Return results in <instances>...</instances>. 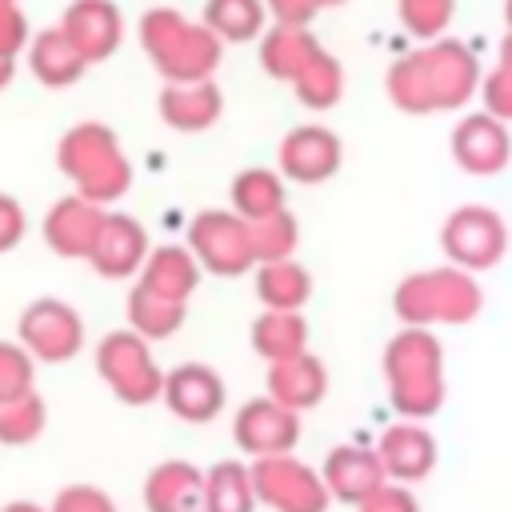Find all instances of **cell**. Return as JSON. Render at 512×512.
<instances>
[{"mask_svg":"<svg viewBox=\"0 0 512 512\" xmlns=\"http://www.w3.org/2000/svg\"><path fill=\"white\" fill-rule=\"evenodd\" d=\"M480 64L464 40L436 36L400 56L388 72V92L400 108H452L476 88Z\"/></svg>","mask_w":512,"mask_h":512,"instance_id":"1","label":"cell"},{"mask_svg":"<svg viewBox=\"0 0 512 512\" xmlns=\"http://www.w3.org/2000/svg\"><path fill=\"white\" fill-rule=\"evenodd\" d=\"M136 32H140V48L148 52V60L168 84L208 80L224 52V40L204 20H192L180 8H164V4L148 8Z\"/></svg>","mask_w":512,"mask_h":512,"instance_id":"2","label":"cell"},{"mask_svg":"<svg viewBox=\"0 0 512 512\" xmlns=\"http://www.w3.org/2000/svg\"><path fill=\"white\" fill-rule=\"evenodd\" d=\"M60 32L72 40V48L96 64L108 60L124 40V12L116 0H72L60 16Z\"/></svg>","mask_w":512,"mask_h":512,"instance_id":"3","label":"cell"},{"mask_svg":"<svg viewBox=\"0 0 512 512\" xmlns=\"http://www.w3.org/2000/svg\"><path fill=\"white\" fill-rule=\"evenodd\" d=\"M64 164L84 180L88 192L96 196H108L124 184V168H120V156H116V144L104 128L96 124H84L80 132H72V140L64 144Z\"/></svg>","mask_w":512,"mask_h":512,"instance_id":"4","label":"cell"},{"mask_svg":"<svg viewBox=\"0 0 512 512\" xmlns=\"http://www.w3.org/2000/svg\"><path fill=\"white\" fill-rule=\"evenodd\" d=\"M24 48H28V68L48 88H64V84L80 80L84 68H88V60L72 48V40L60 32V24L56 28H40L36 36H28Z\"/></svg>","mask_w":512,"mask_h":512,"instance_id":"5","label":"cell"},{"mask_svg":"<svg viewBox=\"0 0 512 512\" xmlns=\"http://www.w3.org/2000/svg\"><path fill=\"white\" fill-rule=\"evenodd\" d=\"M448 252L460 260V264H492L500 256V220L484 208H468V212H456L452 224H448Z\"/></svg>","mask_w":512,"mask_h":512,"instance_id":"6","label":"cell"},{"mask_svg":"<svg viewBox=\"0 0 512 512\" xmlns=\"http://www.w3.org/2000/svg\"><path fill=\"white\" fill-rule=\"evenodd\" d=\"M320 48V40L312 36L308 24H284V20H272V28L260 32V64L280 76V80H292L296 68Z\"/></svg>","mask_w":512,"mask_h":512,"instance_id":"7","label":"cell"},{"mask_svg":"<svg viewBox=\"0 0 512 512\" xmlns=\"http://www.w3.org/2000/svg\"><path fill=\"white\" fill-rule=\"evenodd\" d=\"M456 156L472 172H496L508 160V132L492 116H468L456 128Z\"/></svg>","mask_w":512,"mask_h":512,"instance_id":"8","label":"cell"},{"mask_svg":"<svg viewBox=\"0 0 512 512\" xmlns=\"http://www.w3.org/2000/svg\"><path fill=\"white\" fill-rule=\"evenodd\" d=\"M200 20L224 40V44H248L260 40L268 28V4L264 0H204Z\"/></svg>","mask_w":512,"mask_h":512,"instance_id":"9","label":"cell"},{"mask_svg":"<svg viewBox=\"0 0 512 512\" xmlns=\"http://www.w3.org/2000/svg\"><path fill=\"white\" fill-rule=\"evenodd\" d=\"M340 164V144L328 128H296L284 140V168L300 180H320Z\"/></svg>","mask_w":512,"mask_h":512,"instance_id":"10","label":"cell"},{"mask_svg":"<svg viewBox=\"0 0 512 512\" xmlns=\"http://www.w3.org/2000/svg\"><path fill=\"white\" fill-rule=\"evenodd\" d=\"M160 104L176 128H204L220 112V92L212 80H184V84H168Z\"/></svg>","mask_w":512,"mask_h":512,"instance_id":"11","label":"cell"},{"mask_svg":"<svg viewBox=\"0 0 512 512\" xmlns=\"http://www.w3.org/2000/svg\"><path fill=\"white\" fill-rule=\"evenodd\" d=\"M24 332H28V340L36 344V352H40V356H52V360L68 356V352L76 348V336H80L72 312L60 308V304H36V308L28 312V320H24Z\"/></svg>","mask_w":512,"mask_h":512,"instance_id":"12","label":"cell"},{"mask_svg":"<svg viewBox=\"0 0 512 512\" xmlns=\"http://www.w3.org/2000/svg\"><path fill=\"white\" fill-rule=\"evenodd\" d=\"M168 396H172V408L184 412L188 420H204L220 408L224 392H220V380L204 368H180L172 380H168Z\"/></svg>","mask_w":512,"mask_h":512,"instance_id":"13","label":"cell"},{"mask_svg":"<svg viewBox=\"0 0 512 512\" xmlns=\"http://www.w3.org/2000/svg\"><path fill=\"white\" fill-rule=\"evenodd\" d=\"M200 244L216 268H244V260L252 256V236L244 232V224H236L228 216H204Z\"/></svg>","mask_w":512,"mask_h":512,"instance_id":"14","label":"cell"},{"mask_svg":"<svg viewBox=\"0 0 512 512\" xmlns=\"http://www.w3.org/2000/svg\"><path fill=\"white\" fill-rule=\"evenodd\" d=\"M292 84H296V92H300L304 104H312V108H328V104L340 100V84H344L340 60L328 56L324 48H316V52L296 68Z\"/></svg>","mask_w":512,"mask_h":512,"instance_id":"15","label":"cell"},{"mask_svg":"<svg viewBox=\"0 0 512 512\" xmlns=\"http://www.w3.org/2000/svg\"><path fill=\"white\" fill-rule=\"evenodd\" d=\"M400 28L416 40H436L448 32L456 16V0H396Z\"/></svg>","mask_w":512,"mask_h":512,"instance_id":"16","label":"cell"},{"mask_svg":"<svg viewBox=\"0 0 512 512\" xmlns=\"http://www.w3.org/2000/svg\"><path fill=\"white\" fill-rule=\"evenodd\" d=\"M96 256H100V264H104V268H112V272L132 268V260L140 256V232H136V224H132V220L100 224Z\"/></svg>","mask_w":512,"mask_h":512,"instance_id":"17","label":"cell"},{"mask_svg":"<svg viewBox=\"0 0 512 512\" xmlns=\"http://www.w3.org/2000/svg\"><path fill=\"white\" fill-rule=\"evenodd\" d=\"M468 284H452V280H416L408 288V312L412 316H428V312H444V316H460L464 312V296Z\"/></svg>","mask_w":512,"mask_h":512,"instance_id":"18","label":"cell"},{"mask_svg":"<svg viewBox=\"0 0 512 512\" xmlns=\"http://www.w3.org/2000/svg\"><path fill=\"white\" fill-rule=\"evenodd\" d=\"M104 360H112V380H116V384H124V388H144V396H148L152 372H148L144 352H140L136 344H128V340H108V344H104Z\"/></svg>","mask_w":512,"mask_h":512,"instance_id":"19","label":"cell"},{"mask_svg":"<svg viewBox=\"0 0 512 512\" xmlns=\"http://www.w3.org/2000/svg\"><path fill=\"white\" fill-rule=\"evenodd\" d=\"M236 204H240L248 216L264 220V216H272V212L280 208V184H276L268 172H248V176L236 180Z\"/></svg>","mask_w":512,"mask_h":512,"instance_id":"20","label":"cell"},{"mask_svg":"<svg viewBox=\"0 0 512 512\" xmlns=\"http://www.w3.org/2000/svg\"><path fill=\"white\" fill-rule=\"evenodd\" d=\"M96 232H100V224L92 220V212H76V208L68 204V208L56 212L48 236L56 240L60 252H80V248H88V244L96 240Z\"/></svg>","mask_w":512,"mask_h":512,"instance_id":"21","label":"cell"},{"mask_svg":"<svg viewBox=\"0 0 512 512\" xmlns=\"http://www.w3.org/2000/svg\"><path fill=\"white\" fill-rule=\"evenodd\" d=\"M28 36H32V24H28L24 8H20V4L4 8V12H0V56H12V60H16V52H24Z\"/></svg>","mask_w":512,"mask_h":512,"instance_id":"22","label":"cell"},{"mask_svg":"<svg viewBox=\"0 0 512 512\" xmlns=\"http://www.w3.org/2000/svg\"><path fill=\"white\" fill-rule=\"evenodd\" d=\"M268 4V16L272 20H284V24H312L324 8H336L344 0H264Z\"/></svg>","mask_w":512,"mask_h":512,"instance_id":"23","label":"cell"},{"mask_svg":"<svg viewBox=\"0 0 512 512\" xmlns=\"http://www.w3.org/2000/svg\"><path fill=\"white\" fill-rule=\"evenodd\" d=\"M264 292H268V300L276 296V300L292 304V300H300V296L308 292V280H304L296 268H272V272L264 276Z\"/></svg>","mask_w":512,"mask_h":512,"instance_id":"24","label":"cell"},{"mask_svg":"<svg viewBox=\"0 0 512 512\" xmlns=\"http://www.w3.org/2000/svg\"><path fill=\"white\" fill-rule=\"evenodd\" d=\"M176 264H180L176 252H164V256L156 260V268H152V284H156L164 296H176V292L188 288V268H176Z\"/></svg>","mask_w":512,"mask_h":512,"instance_id":"25","label":"cell"},{"mask_svg":"<svg viewBox=\"0 0 512 512\" xmlns=\"http://www.w3.org/2000/svg\"><path fill=\"white\" fill-rule=\"evenodd\" d=\"M484 100L496 116H512V72L508 68H496L488 80H484Z\"/></svg>","mask_w":512,"mask_h":512,"instance_id":"26","label":"cell"},{"mask_svg":"<svg viewBox=\"0 0 512 512\" xmlns=\"http://www.w3.org/2000/svg\"><path fill=\"white\" fill-rule=\"evenodd\" d=\"M20 228H24L20 208H16L12 200H4V196H0V248L16 244V240H20Z\"/></svg>","mask_w":512,"mask_h":512,"instance_id":"27","label":"cell"},{"mask_svg":"<svg viewBox=\"0 0 512 512\" xmlns=\"http://www.w3.org/2000/svg\"><path fill=\"white\" fill-rule=\"evenodd\" d=\"M500 68H508V72H512V32L500 40Z\"/></svg>","mask_w":512,"mask_h":512,"instance_id":"28","label":"cell"},{"mask_svg":"<svg viewBox=\"0 0 512 512\" xmlns=\"http://www.w3.org/2000/svg\"><path fill=\"white\" fill-rule=\"evenodd\" d=\"M12 64H16L12 56H0V88H4L8 80H12Z\"/></svg>","mask_w":512,"mask_h":512,"instance_id":"29","label":"cell"},{"mask_svg":"<svg viewBox=\"0 0 512 512\" xmlns=\"http://www.w3.org/2000/svg\"><path fill=\"white\" fill-rule=\"evenodd\" d=\"M504 24H508V32H512V0H504Z\"/></svg>","mask_w":512,"mask_h":512,"instance_id":"30","label":"cell"},{"mask_svg":"<svg viewBox=\"0 0 512 512\" xmlns=\"http://www.w3.org/2000/svg\"><path fill=\"white\" fill-rule=\"evenodd\" d=\"M12 4H20V0H0V12H4V8H12Z\"/></svg>","mask_w":512,"mask_h":512,"instance_id":"31","label":"cell"}]
</instances>
